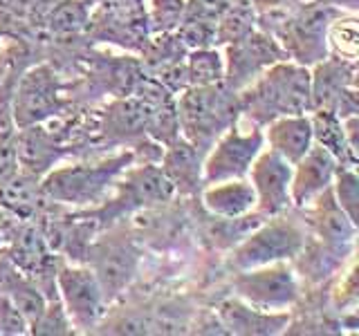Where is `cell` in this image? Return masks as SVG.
Here are the masks:
<instances>
[{
  "instance_id": "603a6c76",
  "label": "cell",
  "mask_w": 359,
  "mask_h": 336,
  "mask_svg": "<svg viewBox=\"0 0 359 336\" xmlns=\"http://www.w3.org/2000/svg\"><path fill=\"white\" fill-rule=\"evenodd\" d=\"M41 197L43 193L36 175H29L25 171L20 173L14 171L0 182V206H5L14 216L29 218L36 211Z\"/></svg>"
},
{
  "instance_id": "4316f807",
  "label": "cell",
  "mask_w": 359,
  "mask_h": 336,
  "mask_svg": "<svg viewBox=\"0 0 359 336\" xmlns=\"http://www.w3.org/2000/svg\"><path fill=\"white\" fill-rule=\"evenodd\" d=\"M11 260L22 272H43L45 262H48V246L45 238L36 229L20 231L16 238L14 249H11Z\"/></svg>"
},
{
  "instance_id": "f1b7e54d",
  "label": "cell",
  "mask_w": 359,
  "mask_h": 336,
  "mask_svg": "<svg viewBox=\"0 0 359 336\" xmlns=\"http://www.w3.org/2000/svg\"><path fill=\"white\" fill-rule=\"evenodd\" d=\"M187 0H149L146 3L144 18L149 22L153 34H168L175 31L184 18Z\"/></svg>"
},
{
  "instance_id": "83f0119b",
  "label": "cell",
  "mask_w": 359,
  "mask_h": 336,
  "mask_svg": "<svg viewBox=\"0 0 359 336\" xmlns=\"http://www.w3.org/2000/svg\"><path fill=\"white\" fill-rule=\"evenodd\" d=\"M90 22V9L86 0H63L50 14V29L59 36H70L86 29Z\"/></svg>"
},
{
  "instance_id": "44dd1931",
  "label": "cell",
  "mask_w": 359,
  "mask_h": 336,
  "mask_svg": "<svg viewBox=\"0 0 359 336\" xmlns=\"http://www.w3.org/2000/svg\"><path fill=\"white\" fill-rule=\"evenodd\" d=\"M325 200L319 195V206H317V231L319 238L325 242L330 251H346L353 246L355 240V229L357 224L346 216L341 206L332 202V193L325 190Z\"/></svg>"
},
{
  "instance_id": "5b68a950",
  "label": "cell",
  "mask_w": 359,
  "mask_h": 336,
  "mask_svg": "<svg viewBox=\"0 0 359 336\" xmlns=\"http://www.w3.org/2000/svg\"><path fill=\"white\" fill-rule=\"evenodd\" d=\"M263 144L265 137L261 130L243 132L233 121L209 148L207 160L202 164V182L216 184L227 179H243L250 173L256 155L263 150Z\"/></svg>"
},
{
  "instance_id": "7402d4cb",
  "label": "cell",
  "mask_w": 359,
  "mask_h": 336,
  "mask_svg": "<svg viewBox=\"0 0 359 336\" xmlns=\"http://www.w3.org/2000/svg\"><path fill=\"white\" fill-rule=\"evenodd\" d=\"M312 112L314 115L310 117V126H312L314 144L323 146L337 160V164H341L344 168H355L357 155L348 148L341 117H337L332 110H312Z\"/></svg>"
},
{
  "instance_id": "d6986e66",
  "label": "cell",
  "mask_w": 359,
  "mask_h": 336,
  "mask_svg": "<svg viewBox=\"0 0 359 336\" xmlns=\"http://www.w3.org/2000/svg\"><path fill=\"white\" fill-rule=\"evenodd\" d=\"M155 106L160 104H153L137 92L112 104L106 112V134H110V137H133V134L146 132Z\"/></svg>"
},
{
  "instance_id": "9c48e42d",
  "label": "cell",
  "mask_w": 359,
  "mask_h": 336,
  "mask_svg": "<svg viewBox=\"0 0 359 336\" xmlns=\"http://www.w3.org/2000/svg\"><path fill=\"white\" fill-rule=\"evenodd\" d=\"M303 249V233L292 222L265 224L247 238L238 251L233 253V262L238 269H256L272 262H283L285 258H294Z\"/></svg>"
},
{
  "instance_id": "d4e9b609",
  "label": "cell",
  "mask_w": 359,
  "mask_h": 336,
  "mask_svg": "<svg viewBox=\"0 0 359 336\" xmlns=\"http://www.w3.org/2000/svg\"><path fill=\"white\" fill-rule=\"evenodd\" d=\"M256 27L254 0H229L216 20V43H233L247 36Z\"/></svg>"
},
{
  "instance_id": "7a4b0ae2",
  "label": "cell",
  "mask_w": 359,
  "mask_h": 336,
  "mask_svg": "<svg viewBox=\"0 0 359 336\" xmlns=\"http://www.w3.org/2000/svg\"><path fill=\"white\" fill-rule=\"evenodd\" d=\"M222 83L189 85L177 101V121L184 139L205 155L238 117V99Z\"/></svg>"
},
{
  "instance_id": "7c38bea8",
  "label": "cell",
  "mask_w": 359,
  "mask_h": 336,
  "mask_svg": "<svg viewBox=\"0 0 359 336\" xmlns=\"http://www.w3.org/2000/svg\"><path fill=\"white\" fill-rule=\"evenodd\" d=\"M56 287L61 294V305L76 328H93L101 316L104 307V291H101L95 274L86 267H63L56 274Z\"/></svg>"
},
{
  "instance_id": "6da1fadb",
  "label": "cell",
  "mask_w": 359,
  "mask_h": 336,
  "mask_svg": "<svg viewBox=\"0 0 359 336\" xmlns=\"http://www.w3.org/2000/svg\"><path fill=\"white\" fill-rule=\"evenodd\" d=\"M238 110L256 123H269L310 110V70L301 63L278 61L256 76L238 99Z\"/></svg>"
},
{
  "instance_id": "4fadbf2b",
  "label": "cell",
  "mask_w": 359,
  "mask_h": 336,
  "mask_svg": "<svg viewBox=\"0 0 359 336\" xmlns=\"http://www.w3.org/2000/svg\"><path fill=\"white\" fill-rule=\"evenodd\" d=\"M252 186L256 193V206L265 216H278L290 206L292 164L274 150H261L250 166Z\"/></svg>"
},
{
  "instance_id": "277c9868",
  "label": "cell",
  "mask_w": 359,
  "mask_h": 336,
  "mask_svg": "<svg viewBox=\"0 0 359 336\" xmlns=\"http://www.w3.org/2000/svg\"><path fill=\"white\" fill-rule=\"evenodd\" d=\"M334 9L328 3L303 5L280 27V38L287 56L301 65H312L325 59L328 52V29L332 25Z\"/></svg>"
},
{
  "instance_id": "ba28073f",
  "label": "cell",
  "mask_w": 359,
  "mask_h": 336,
  "mask_svg": "<svg viewBox=\"0 0 359 336\" xmlns=\"http://www.w3.org/2000/svg\"><path fill=\"white\" fill-rule=\"evenodd\" d=\"M310 110H332L337 117L357 115L355 61L330 56L310 72Z\"/></svg>"
},
{
  "instance_id": "f546056e",
  "label": "cell",
  "mask_w": 359,
  "mask_h": 336,
  "mask_svg": "<svg viewBox=\"0 0 359 336\" xmlns=\"http://www.w3.org/2000/svg\"><path fill=\"white\" fill-rule=\"evenodd\" d=\"M334 190H337V204L341 206V211L346 213L357 224V204H359V184H357V175L355 168H344L334 173Z\"/></svg>"
},
{
  "instance_id": "8992f818",
  "label": "cell",
  "mask_w": 359,
  "mask_h": 336,
  "mask_svg": "<svg viewBox=\"0 0 359 336\" xmlns=\"http://www.w3.org/2000/svg\"><path fill=\"white\" fill-rule=\"evenodd\" d=\"M287 54L280 43L263 31H250L247 36L229 43L227 59H224L222 83L231 92L247 88L256 76H261L269 65L285 61Z\"/></svg>"
},
{
  "instance_id": "30bf717a",
  "label": "cell",
  "mask_w": 359,
  "mask_h": 336,
  "mask_svg": "<svg viewBox=\"0 0 359 336\" xmlns=\"http://www.w3.org/2000/svg\"><path fill=\"white\" fill-rule=\"evenodd\" d=\"M236 289L238 294L261 309H280L297 300V280L292 269L283 262H272L256 269H245L236 278Z\"/></svg>"
},
{
  "instance_id": "2e32d148",
  "label": "cell",
  "mask_w": 359,
  "mask_h": 336,
  "mask_svg": "<svg viewBox=\"0 0 359 336\" xmlns=\"http://www.w3.org/2000/svg\"><path fill=\"white\" fill-rule=\"evenodd\" d=\"M263 137L269 144V150H274L290 164H297L314 144L310 117L306 115H287L269 121Z\"/></svg>"
},
{
  "instance_id": "ffe728a7",
  "label": "cell",
  "mask_w": 359,
  "mask_h": 336,
  "mask_svg": "<svg viewBox=\"0 0 359 336\" xmlns=\"http://www.w3.org/2000/svg\"><path fill=\"white\" fill-rule=\"evenodd\" d=\"M220 318L227 332L233 334H276L287 325L283 314H263L261 307H247L243 302L229 300L220 307Z\"/></svg>"
},
{
  "instance_id": "484cf974",
  "label": "cell",
  "mask_w": 359,
  "mask_h": 336,
  "mask_svg": "<svg viewBox=\"0 0 359 336\" xmlns=\"http://www.w3.org/2000/svg\"><path fill=\"white\" fill-rule=\"evenodd\" d=\"M184 67L189 85H216L224 78V59L213 48L189 50Z\"/></svg>"
},
{
  "instance_id": "1f68e13d",
  "label": "cell",
  "mask_w": 359,
  "mask_h": 336,
  "mask_svg": "<svg viewBox=\"0 0 359 336\" xmlns=\"http://www.w3.org/2000/svg\"><path fill=\"white\" fill-rule=\"evenodd\" d=\"M70 316L65 314L61 302L56 305H45L43 314L39 316V321L32 325V332L34 334H70Z\"/></svg>"
},
{
  "instance_id": "3957f363",
  "label": "cell",
  "mask_w": 359,
  "mask_h": 336,
  "mask_svg": "<svg viewBox=\"0 0 359 336\" xmlns=\"http://www.w3.org/2000/svg\"><path fill=\"white\" fill-rule=\"evenodd\" d=\"M130 155H121L117 160H110L104 164H81V166H65L56 171L45 173L41 182L43 197H50L61 204H90L97 197L104 195V190L112 182L123 166H128Z\"/></svg>"
},
{
  "instance_id": "4dcf8cb0",
  "label": "cell",
  "mask_w": 359,
  "mask_h": 336,
  "mask_svg": "<svg viewBox=\"0 0 359 336\" xmlns=\"http://www.w3.org/2000/svg\"><path fill=\"white\" fill-rule=\"evenodd\" d=\"M328 43L334 50H339L337 59L344 61H355L357 56V27L355 20H337L328 29Z\"/></svg>"
},
{
  "instance_id": "5bb4252c",
  "label": "cell",
  "mask_w": 359,
  "mask_h": 336,
  "mask_svg": "<svg viewBox=\"0 0 359 336\" xmlns=\"http://www.w3.org/2000/svg\"><path fill=\"white\" fill-rule=\"evenodd\" d=\"M337 173V160L319 144H312L310 150L292 164L290 197L294 204L306 206L317 200L325 188H330Z\"/></svg>"
},
{
  "instance_id": "cb8c5ba5",
  "label": "cell",
  "mask_w": 359,
  "mask_h": 336,
  "mask_svg": "<svg viewBox=\"0 0 359 336\" xmlns=\"http://www.w3.org/2000/svg\"><path fill=\"white\" fill-rule=\"evenodd\" d=\"M126 190L135 204H160V202H168L177 193L166 173L155 166H142L140 171L130 173Z\"/></svg>"
},
{
  "instance_id": "e0dca14e",
  "label": "cell",
  "mask_w": 359,
  "mask_h": 336,
  "mask_svg": "<svg viewBox=\"0 0 359 336\" xmlns=\"http://www.w3.org/2000/svg\"><path fill=\"white\" fill-rule=\"evenodd\" d=\"M162 171L180 193L196 190L202 182V153L184 137H177L173 144L166 146V153L162 157Z\"/></svg>"
},
{
  "instance_id": "52a82bcc",
  "label": "cell",
  "mask_w": 359,
  "mask_h": 336,
  "mask_svg": "<svg viewBox=\"0 0 359 336\" xmlns=\"http://www.w3.org/2000/svg\"><path fill=\"white\" fill-rule=\"evenodd\" d=\"M59 110V78L48 65H36L20 76L11 101V117H14L16 130L48 121Z\"/></svg>"
},
{
  "instance_id": "ac0fdd59",
  "label": "cell",
  "mask_w": 359,
  "mask_h": 336,
  "mask_svg": "<svg viewBox=\"0 0 359 336\" xmlns=\"http://www.w3.org/2000/svg\"><path fill=\"white\" fill-rule=\"evenodd\" d=\"M205 204L211 213L220 218L236 220L247 216L256 206L254 186L245 179H227V182H216L205 188Z\"/></svg>"
},
{
  "instance_id": "9a60e30c",
  "label": "cell",
  "mask_w": 359,
  "mask_h": 336,
  "mask_svg": "<svg viewBox=\"0 0 359 336\" xmlns=\"http://www.w3.org/2000/svg\"><path fill=\"white\" fill-rule=\"evenodd\" d=\"M14 148L16 164H20V171L36 177H43L48 171H52L61 155V146L56 144L54 134L41 128V123L29 128H20L14 137Z\"/></svg>"
},
{
  "instance_id": "d6a6232c",
  "label": "cell",
  "mask_w": 359,
  "mask_h": 336,
  "mask_svg": "<svg viewBox=\"0 0 359 336\" xmlns=\"http://www.w3.org/2000/svg\"><path fill=\"white\" fill-rule=\"evenodd\" d=\"M227 5H229V0H187V5H184V18L216 22Z\"/></svg>"
},
{
  "instance_id": "836d02e7",
  "label": "cell",
  "mask_w": 359,
  "mask_h": 336,
  "mask_svg": "<svg viewBox=\"0 0 359 336\" xmlns=\"http://www.w3.org/2000/svg\"><path fill=\"white\" fill-rule=\"evenodd\" d=\"M14 171H18L16 164V148H14V139H0V182L5 177H9Z\"/></svg>"
},
{
  "instance_id": "8fae6325",
  "label": "cell",
  "mask_w": 359,
  "mask_h": 336,
  "mask_svg": "<svg viewBox=\"0 0 359 336\" xmlns=\"http://www.w3.org/2000/svg\"><path fill=\"white\" fill-rule=\"evenodd\" d=\"M137 262L140 258L135 246L128 240L119 238H104L88 251V269L95 274L106 300L117 296L123 287H128L137 272Z\"/></svg>"
}]
</instances>
